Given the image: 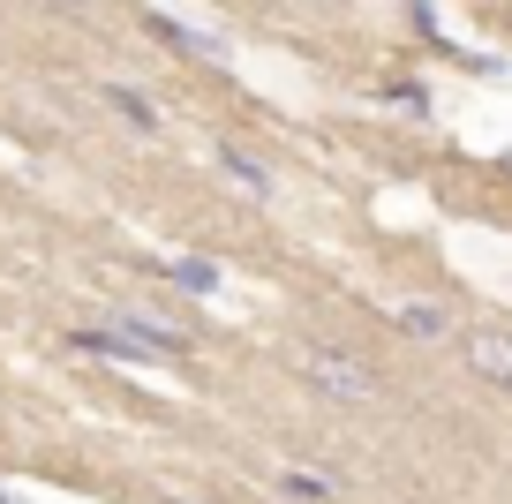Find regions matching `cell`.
<instances>
[{"label": "cell", "mask_w": 512, "mask_h": 504, "mask_svg": "<svg viewBox=\"0 0 512 504\" xmlns=\"http://www.w3.org/2000/svg\"><path fill=\"white\" fill-rule=\"evenodd\" d=\"M219 174H226V181H241L249 196H272V166H264V158H249L241 143H219Z\"/></svg>", "instance_id": "cell-7"}, {"label": "cell", "mask_w": 512, "mask_h": 504, "mask_svg": "<svg viewBox=\"0 0 512 504\" xmlns=\"http://www.w3.org/2000/svg\"><path fill=\"white\" fill-rule=\"evenodd\" d=\"M144 31L159 38V46H174V53H196V61H211V68H226V61H234V46H226L219 31H196V23H181V16H159V8L144 16Z\"/></svg>", "instance_id": "cell-3"}, {"label": "cell", "mask_w": 512, "mask_h": 504, "mask_svg": "<svg viewBox=\"0 0 512 504\" xmlns=\"http://www.w3.org/2000/svg\"><path fill=\"white\" fill-rule=\"evenodd\" d=\"M467 362H475V377H490L497 392H512V331H497V324L467 331Z\"/></svg>", "instance_id": "cell-4"}, {"label": "cell", "mask_w": 512, "mask_h": 504, "mask_svg": "<svg viewBox=\"0 0 512 504\" xmlns=\"http://www.w3.org/2000/svg\"><path fill=\"white\" fill-rule=\"evenodd\" d=\"M98 98H106V106L121 113V121L136 128V136H151V128H159V106H151V98L136 91V83H98Z\"/></svg>", "instance_id": "cell-6"}, {"label": "cell", "mask_w": 512, "mask_h": 504, "mask_svg": "<svg viewBox=\"0 0 512 504\" xmlns=\"http://www.w3.org/2000/svg\"><path fill=\"white\" fill-rule=\"evenodd\" d=\"M0 504H8V497H0Z\"/></svg>", "instance_id": "cell-12"}, {"label": "cell", "mask_w": 512, "mask_h": 504, "mask_svg": "<svg viewBox=\"0 0 512 504\" xmlns=\"http://www.w3.org/2000/svg\"><path fill=\"white\" fill-rule=\"evenodd\" d=\"M68 347L76 354H98V362H121V369H159L166 354L151 347L144 331L128 324V316H113V324H83V331H68Z\"/></svg>", "instance_id": "cell-2"}, {"label": "cell", "mask_w": 512, "mask_h": 504, "mask_svg": "<svg viewBox=\"0 0 512 504\" xmlns=\"http://www.w3.org/2000/svg\"><path fill=\"white\" fill-rule=\"evenodd\" d=\"M392 324H400L407 339H445V331H452V316L437 309V301H400V309H392Z\"/></svg>", "instance_id": "cell-8"}, {"label": "cell", "mask_w": 512, "mask_h": 504, "mask_svg": "<svg viewBox=\"0 0 512 504\" xmlns=\"http://www.w3.org/2000/svg\"><path fill=\"white\" fill-rule=\"evenodd\" d=\"M279 489H287L294 504H332V497H339L332 474H309V467H287V474H279Z\"/></svg>", "instance_id": "cell-9"}, {"label": "cell", "mask_w": 512, "mask_h": 504, "mask_svg": "<svg viewBox=\"0 0 512 504\" xmlns=\"http://www.w3.org/2000/svg\"><path fill=\"white\" fill-rule=\"evenodd\" d=\"M294 377H302V392L332 399V407H369V399L384 392V377L347 347H302L294 354Z\"/></svg>", "instance_id": "cell-1"}, {"label": "cell", "mask_w": 512, "mask_h": 504, "mask_svg": "<svg viewBox=\"0 0 512 504\" xmlns=\"http://www.w3.org/2000/svg\"><path fill=\"white\" fill-rule=\"evenodd\" d=\"M166 271V286H174V294H189V301H211L226 286V271L211 264V256H174V264H159Z\"/></svg>", "instance_id": "cell-5"}, {"label": "cell", "mask_w": 512, "mask_h": 504, "mask_svg": "<svg viewBox=\"0 0 512 504\" xmlns=\"http://www.w3.org/2000/svg\"><path fill=\"white\" fill-rule=\"evenodd\" d=\"M392 106L400 113H430V98H422V83H392Z\"/></svg>", "instance_id": "cell-11"}, {"label": "cell", "mask_w": 512, "mask_h": 504, "mask_svg": "<svg viewBox=\"0 0 512 504\" xmlns=\"http://www.w3.org/2000/svg\"><path fill=\"white\" fill-rule=\"evenodd\" d=\"M407 16H415V38H430V46H445V38H437V8H430V0H407Z\"/></svg>", "instance_id": "cell-10"}, {"label": "cell", "mask_w": 512, "mask_h": 504, "mask_svg": "<svg viewBox=\"0 0 512 504\" xmlns=\"http://www.w3.org/2000/svg\"><path fill=\"white\" fill-rule=\"evenodd\" d=\"M76 8H83V0H76Z\"/></svg>", "instance_id": "cell-13"}]
</instances>
